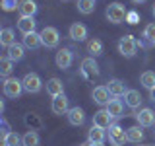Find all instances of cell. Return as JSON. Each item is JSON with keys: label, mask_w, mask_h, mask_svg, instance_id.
<instances>
[{"label": "cell", "mask_w": 155, "mask_h": 146, "mask_svg": "<svg viewBox=\"0 0 155 146\" xmlns=\"http://www.w3.org/2000/svg\"><path fill=\"white\" fill-rule=\"evenodd\" d=\"M126 14H128V10H126V6L120 4V2H110L109 6H107V10H105L107 19H109L110 23H114V26L126 22Z\"/></svg>", "instance_id": "1"}, {"label": "cell", "mask_w": 155, "mask_h": 146, "mask_svg": "<svg viewBox=\"0 0 155 146\" xmlns=\"http://www.w3.org/2000/svg\"><path fill=\"white\" fill-rule=\"evenodd\" d=\"M138 47H140V45H138V39H136L134 35H124V37H120V41H118V53H120L124 58L136 57Z\"/></svg>", "instance_id": "2"}, {"label": "cell", "mask_w": 155, "mask_h": 146, "mask_svg": "<svg viewBox=\"0 0 155 146\" xmlns=\"http://www.w3.org/2000/svg\"><path fill=\"white\" fill-rule=\"evenodd\" d=\"M2 92H4L6 97H10V99H18V97L23 94V82L18 80V78H14V76H10V78L4 80Z\"/></svg>", "instance_id": "3"}, {"label": "cell", "mask_w": 155, "mask_h": 146, "mask_svg": "<svg viewBox=\"0 0 155 146\" xmlns=\"http://www.w3.org/2000/svg\"><path fill=\"white\" fill-rule=\"evenodd\" d=\"M39 33H41L43 47H47V49H54V47H58V43H60V33H58L56 27L47 26V27H43Z\"/></svg>", "instance_id": "4"}, {"label": "cell", "mask_w": 155, "mask_h": 146, "mask_svg": "<svg viewBox=\"0 0 155 146\" xmlns=\"http://www.w3.org/2000/svg\"><path fill=\"white\" fill-rule=\"evenodd\" d=\"M21 82H23V92H27V94H39L43 90V80L35 72H27L21 78Z\"/></svg>", "instance_id": "5"}, {"label": "cell", "mask_w": 155, "mask_h": 146, "mask_svg": "<svg viewBox=\"0 0 155 146\" xmlns=\"http://www.w3.org/2000/svg\"><path fill=\"white\" fill-rule=\"evenodd\" d=\"M109 140H110L113 146H124L126 142H128V134H126V130L118 123H114L109 129Z\"/></svg>", "instance_id": "6"}, {"label": "cell", "mask_w": 155, "mask_h": 146, "mask_svg": "<svg viewBox=\"0 0 155 146\" xmlns=\"http://www.w3.org/2000/svg\"><path fill=\"white\" fill-rule=\"evenodd\" d=\"M72 61H74V53H72V49H68V47L58 49V53H56V57H54V62H56V66L60 68V70L70 68Z\"/></svg>", "instance_id": "7"}, {"label": "cell", "mask_w": 155, "mask_h": 146, "mask_svg": "<svg viewBox=\"0 0 155 146\" xmlns=\"http://www.w3.org/2000/svg\"><path fill=\"white\" fill-rule=\"evenodd\" d=\"M138 45L143 47V49H151V47H155V22L147 23V26L143 27L142 39L138 41Z\"/></svg>", "instance_id": "8"}, {"label": "cell", "mask_w": 155, "mask_h": 146, "mask_svg": "<svg viewBox=\"0 0 155 146\" xmlns=\"http://www.w3.org/2000/svg\"><path fill=\"white\" fill-rule=\"evenodd\" d=\"M99 64H97L95 57H87L81 61V74H84V78H95L99 76Z\"/></svg>", "instance_id": "9"}, {"label": "cell", "mask_w": 155, "mask_h": 146, "mask_svg": "<svg viewBox=\"0 0 155 146\" xmlns=\"http://www.w3.org/2000/svg\"><path fill=\"white\" fill-rule=\"evenodd\" d=\"M136 121L140 127H155V111L149 107H142L136 113Z\"/></svg>", "instance_id": "10"}, {"label": "cell", "mask_w": 155, "mask_h": 146, "mask_svg": "<svg viewBox=\"0 0 155 146\" xmlns=\"http://www.w3.org/2000/svg\"><path fill=\"white\" fill-rule=\"evenodd\" d=\"M107 90H109L110 97H116V99H120V97L126 96V92H128V88L122 80H118V78H113V80H109V84H107Z\"/></svg>", "instance_id": "11"}, {"label": "cell", "mask_w": 155, "mask_h": 146, "mask_svg": "<svg viewBox=\"0 0 155 146\" xmlns=\"http://www.w3.org/2000/svg\"><path fill=\"white\" fill-rule=\"evenodd\" d=\"M114 123H116V121L109 115V111H107V109H99V111L93 115V125H95V127H101V129H105V130L110 129Z\"/></svg>", "instance_id": "12"}, {"label": "cell", "mask_w": 155, "mask_h": 146, "mask_svg": "<svg viewBox=\"0 0 155 146\" xmlns=\"http://www.w3.org/2000/svg\"><path fill=\"white\" fill-rule=\"evenodd\" d=\"M51 109L54 115H66L68 111H70V105H68V97L64 94L52 97V103H51Z\"/></svg>", "instance_id": "13"}, {"label": "cell", "mask_w": 155, "mask_h": 146, "mask_svg": "<svg viewBox=\"0 0 155 146\" xmlns=\"http://www.w3.org/2000/svg\"><path fill=\"white\" fill-rule=\"evenodd\" d=\"M91 97H93V101L97 105H101V107H107L109 105V97H110V94H109V90H107V86H97V88H93V94H91Z\"/></svg>", "instance_id": "14"}, {"label": "cell", "mask_w": 155, "mask_h": 146, "mask_svg": "<svg viewBox=\"0 0 155 146\" xmlns=\"http://www.w3.org/2000/svg\"><path fill=\"white\" fill-rule=\"evenodd\" d=\"M66 117H68V123L74 125V127H81L85 123V113H84L81 107H70V111L66 113Z\"/></svg>", "instance_id": "15"}, {"label": "cell", "mask_w": 155, "mask_h": 146, "mask_svg": "<svg viewBox=\"0 0 155 146\" xmlns=\"http://www.w3.org/2000/svg\"><path fill=\"white\" fill-rule=\"evenodd\" d=\"M68 35H70L72 41H85L87 39V27L84 23H72L70 29H68Z\"/></svg>", "instance_id": "16"}, {"label": "cell", "mask_w": 155, "mask_h": 146, "mask_svg": "<svg viewBox=\"0 0 155 146\" xmlns=\"http://www.w3.org/2000/svg\"><path fill=\"white\" fill-rule=\"evenodd\" d=\"M35 27H37L35 18H31V16H19V19H18V29L23 33V35L33 33V31H35Z\"/></svg>", "instance_id": "17"}, {"label": "cell", "mask_w": 155, "mask_h": 146, "mask_svg": "<svg viewBox=\"0 0 155 146\" xmlns=\"http://www.w3.org/2000/svg\"><path fill=\"white\" fill-rule=\"evenodd\" d=\"M37 10H39V6H37L35 0H19V8H18L19 16H31V18H35Z\"/></svg>", "instance_id": "18"}, {"label": "cell", "mask_w": 155, "mask_h": 146, "mask_svg": "<svg viewBox=\"0 0 155 146\" xmlns=\"http://www.w3.org/2000/svg\"><path fill=\"white\" fill-rule=\"evenodd\" d=\"M107 111H109V115L113 117L114 121H118L120 117H122V113H124V103L120 99H116V97H113V99L109 101V105L105 107Z\"/></svg>", "instance_id": "19"}, {"label": "cell", "mask_w": 155, "mask_h": 146, "mask_svg": "<svg viewBox=\"0 0 155 146\" xmlns=\"http://www.w3.org/2000/svg\"><path fill=\"white\" fill-rule=\"evenodd\" d=\"M6 55H8V58H12L14 62H19L25 57V47H23V43H14L12 47L6 49Z\"/></svg>", "instance_id": "20"}, {"label": "cell", "mask_w": 155, "mask_h": 146, "mask_svg": "<svg viewBox=\"0 0 155 146\" xmlns=\"http://www.w3.org/2000/svg\"><path fill=\"white\" fill-rule=\"evenodd\" d=\"M23 47L25 49H31V51H35V49H39L43 45V41H41V33H37V31H33V33H27V35H23Z\"/></svg>", "instance_id": "21"}, {"label": "cell", "mask_w": 155, "mask_h": 146, "mask_svg": "<svg viewBox=\"0 0 155 146\" xmlns=\"http://www.w3.org/2000/svg\"><path fill=\"white\" fill-rule=\"evenodd\" d=\"M124 103L126 107H130V109H138L140 105H142V96H140L138 90H128L124 96Z\"/></svg>", "instance_id": "22"}, {"label": "cell", "mask_w": 155, "mask_h": 146, "mask_svg": "<svg viewBox=\"0 0 155 146\" xmlns=\"http://www.w3.org/2000/svg\"><path fill=\"white\" fill-rule=\"evenodd\" d=\"M107 134H105V129H101V127H91L89 133H87V142L89 144H99V142H105Z\"/></svg>", "instance_id": "23"}, {"label": "cell", "mask_w": 155, "mask_h": 146, "mask_svg": "<svg viewBox=\"0 0 155 146\" xmlns=\"http://www.w3.org/2000/svg\"><path fill=\"white\" fill-rule=\"evenodd\" d=\"M47 92H48L52 97L64 94V84H62L60 78H51V80H47Z\"/></svg>", "instance_id": "24"}, {"label": "cell", "mask_w": 155, "mask_h": 146, "mask_svg": "<svg viewBox=\"0 0 155 146\" xmlns=\"http://www.w3.org/2000/svg\"><path fill=\"white\" fill-rule=\"evenodd\" d=\"M14 64H16V62H14L12 58H8V55L0 57V76H2L4 80L10 78V74L14 72Z\"/></svg>", "instance_id": "25"}, {"label": "cell", "mask_w": 155, "mask_h": 146, "mask_svg": "<svg viewBox=\"0 0 155 146\" xmlns=\"http://www.w3.org/2000/svg\"><path fill=\"white\" fill-rule=\"evenodd\" d=\"M14 43H16V33H14V29L4 27L2 31H0V45L4 49H8V47H12Z\"/></svg>", "instance_id": "26"}, {"label": "cell", "mask_w": 155, "mask_h": 146, "mask_svg": "<svg viewBox=\"0 0 155 146\" xmlns=\"http://www.w3.org/2000/svg\"><path fill=\"white\" fill-rule=\"evenodd\" d=\"M0 146H23V138L16 133V130H10L6 136H2Z\"/></svg>", "instance_id": "27"}, {"label": "cell", "mask_w": 155, "mask_h": 146, "mask_svg": "<svg viewBox=\"0 0 155 146\" xmlns=\"http://www.w3.org/2000/svg\"><path fill=\"white\" fill-rule=\"evenodd\" d=\"M23 123H25V127L29 130H39L43 127V121L39 119V115H35V113H25L23 115Z\"/></svg>", "instance_id": "28"}, {"label": "cell", "mask_w": 155, "mask_h": 146, "mask_svg": "<svg viewBox=\"0 0 155 146\" xmlns=\"http://www.w3.org/2000/svg\"><path fill=\"white\" fill-rule=\"evenodd\" d=\"M95 2H97V0H78L76 8H78V12H80V14L89 16V14L95 12Z\"/></svg>", "instance_id": "29"}, {"label": "cell", "mask_w": 155, "mask_h": 146, "mask_svg": "<svg viewBox=\"0 0 155 146\" xmlns=\"http://www.w3.org/2000/svg\"><path fill=\"white\" fill-rule=\"evenodd\" d=\"M126 134H128V142H142L143 140V130H142L140 125L126 129Z\"/></svg>", "instance_id": "30"}, {"label": "cell", "mask_w": 155, "mask_h": 146, "mask_svg": "<svg viewBox=\"0 0 155 146\" xmlns=\"http://www.w3.org/2000/svg\"><path fill=\"white\" fill-rule=\"evenodd\" d=\"M140 82H142V86L145 88V90L151 92L155 88V72L153 70H145L142 76H140Z\"/></svg>", "instance_id": "31"}, {"label": "cell", "mask_w": 155, "mask_h": 146, "mask_svg": "<svg viewBox=\"0 0 155 146\" xmlns=\"http://www.w3.org/2000/svg\"><path fill=\"white\" fill-rule=\"evenodd\" d=\"M21 138H23V146H39L41 144V138H39L37 130H27Z\"/></svg>", "instance_id": "32"}, {"label": "cell", "mask_w": 155, "mask_h": 146, "mask_svg": "<svg viewBox=\"0 0 155 146\" xmlns=\"http://www.w3.org/2000/svg\"><path fill=\"white\" fill-rule=\"evenodd\" d=\"M87 53H89L91 57L103 55V43H101L99 39H91V41L87 43Z\"/></svg>", "instance_id": "33"}, {"label": "cell", "mask_w": 155, "mask_h": 146, "mask_svg": "<svg viewBox=\"0 0 155 146\" xmlns=\"http://www.w3.org/2000/svg\"><path fill=\"white\" fill-rule=\"evenodd\" d=\"M19 8L18 0H2V10L4 12H14V10Z\"/></svg>", "instance_id": "34"}, {"label": "cell", "mask_w": 155, "mask_h": 146, "mask_svg": "<svg viewBox=\"0 0 155 146\" xmlns=\"http://www.w3.org/2000/svg\"><path fill=\"white\" fill-rule=\"evenodd\" d=\"M138 22H140V14L136 12V10H130V12L126 14V23H130V26H136Z\"/></svg>", "instance_id": "35"}, {"label": "cell", "mask_w": 155, "mask_h": 146, "mask_svg": "<svg viewBox=\"0 0 155 146\" xmlns=\"http://www.w3.org/2000/svg\"><path fill=\"white\" fill-rule=\"evenodd\" d=\"M149 99H151V101H153V103H155V88H153V90H151V92H149Z\"/></svg>", "instance_id": "36"}, {"label": "cell", "mask_w": 155, "mask_h": 146, "mask_svg": "<svg viewBox=\"0 0 155 146\" xmlns=\"http://www.w3.org/2000/svg\"><path fill=\"white\" fill-rule=\"evenodd\" d=\"M132 2H134V4H143L145 0H132Z\"/></svg>", "instance_id": "37"}, {"label": "cell", "mask_w": 155, "mask_h": 146, "mask_svg": "<svg viewBox=\"0 0 155 146\" xmlns=\"http://www.w3.org/2000/svg\"><path fill=\"white\" fill-rule=\"evenodd\" d=\"M151 14H153V18H155V4H153V10H151Z\"/></svg>", "instance_id": "38"}, {"label": "cell", "mask_w": 155, "mask_h": 146, "mask_svg": "<svg viewBox=\"0 0 155 146\" xmlns=\"http://www.w3.org/2000/svg\"><path fill=\"white\" fill-rule=\"evenodd\" d=\"M91 146H103V142H99V144H91Z\"/></svg>", "instance_id": "39"}, {"label": "cell", "mask_w": 155, "mask_h": 146, "mask_svg": "<svg viewBox=\"0 0 155 146\" xmlns=\"http://www.w3.org/2000/svg\"><path fill=\"white\" fill-rule=\"evenodd\" d=\"M81 146H91V144H89V142H85V144H81Z\"/></svg>", "instance_id": "40"}, {"label": "cell", "mask_w": 155, "mask_h": 146, "mask_svg": "<svg viewBox=\"0 0 155 146\" xmlns=\"http://www.w3.org/2000/svg\"><path fill=\"white\" fill-rule=\"evenodd\" d=\"M62 2H68V0H62Z\"/></svg>", "instance_id": "41"}]
</instances>
